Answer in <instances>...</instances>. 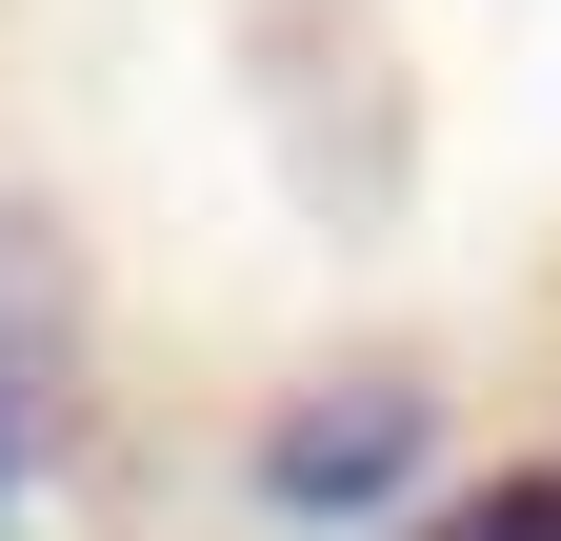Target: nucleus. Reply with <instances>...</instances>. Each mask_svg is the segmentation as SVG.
<instances>
[{"label":"nucleus","instance_id":"1","mask_svg":"<svg viewBox=\"0 0 561 541\" xmlns=\"http://www.w3.org/2000/svg\"><path fill=\"white\" fill-rule=\"evenodd\" d=\"M401 461H421V381H401V361H341V381H301V401L261 422V502H280V521H381Z\"/></svg>","mask_w":561,"mask_h":541},{"label":"nucleus","instance_id":"2","mask_svg":"<svg viewBox=\"0 0 561 541\" xmlns=\"http://www.w3.org/2000/svg\"><path fill=\"white\" fill-rule=\"evenodd\" d=\"M60 361H81V301H60V241L0 221V521H21L41 441H60Z\"/></svg>","mask_w":561,"mask_h":541},{"label":"nucleus","instance_id":"3","mask_svg":"<svg viewBox=\"0 0 561 541\" xmlns=\"http://www.w3.org/2000/svg\"><path fill=\"white\" fill-rule=\"evenodd\" d=\"M442 541H561V441H541V461H502V482H461V502H442Z\"/></svg>","mask_w":561,"mask_h":541}]
</instances>
